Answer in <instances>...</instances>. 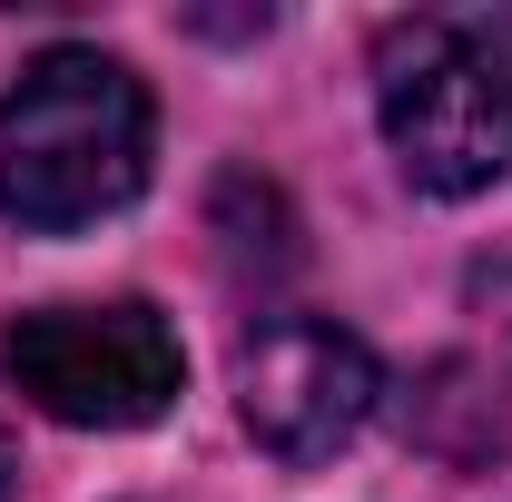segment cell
<instances>
[{
  "mask_svg": "<svg viewBox=\"0 0 512 502\" xmlns=\"http://www.w3.org/2000/svg\"><path fill=\"white\" fill-rule=\"evenodd\" d=\"M0 365H10V384H20L40 414L89 424V434H138V424H158V414L178 404V384H188V355H178L168 315L138 306V296L20 315L10 345H0Z\"/></svg>",
  "mask_w": 512,
  "mask_h": 502,
  "instance_id": "3",
  "label": "cell"
},
{
  "mask_svg": "<svg viewBox=\"0 0 512 502\" xmlns=\"http://www.w3.org/2000/svg\"><path fill=\"white\" fill-rule=\"evenodd\" d=\"M0 502H20V463H10V434H0Z\"/></svg>",
  "mask_w": 512,
  "mask_h": 502,
  "instance_id": "6",
  "label": "cell"
},
{
  "mask_svg": "<svg viewBox=\"0 0 512 502\" xmlns=\"http://www.w3.org/2000/svg\"><path fill=\"white\" fill-rule=\"evenodd\" d=\"M473 306H483V325H493V335H503V345H512V247L493 256L483 276H473Z\"/></svg>",
  "mask_w": 512,
  "mask_h": 502,
  "instance_id": "5",
  "label": "cell"
},
{
  "mask_svg": "<svg viewBox=\"0 0 512 502\" xmlns=\"http://www.w3.org/2000/svg\"><path fill=\"white\" fill-rule=\"evenodd\" d=\"M375 109L394 168L424 197H483L512 178V20L493 10H414L384 30Z\"/></svg>",
  "mask_w": 512,
  "mask_h": 502,
  "instance_id": "2",
  "label": "cell"
},
{
  "mask_svg": "<svg viewBox=\"0 0 512 502\" xmlns=\"http://www.w3.org/2000/svg\"><path fill=\"white\" fill-rule=\"evenodd\" d=\"M375 394H384V375H375V355H365V335L335 325V315H276L247 355H237V414H247V434L276 463L345 453V443L365 434Z\"/></svg>",
  "mask_w": 512,
  "mask_h": 502,
  "instance_id": "4",
  "label": "cell"
},
{
  "mask_svg": "<svg viewBox=\"0 0 512 502\" xmlns=\"http://www.w3.org/2000/svg\"><path fill=\"white\" fill-rule=\"evenodd\" d=\"M148 188V89L109 50H40L0 89V217L69 237Z\"/></svg>",
  "mask_w": 512,
  "mask_h": 502,
  "instance_id": "1",
  "label": "cell"
}]
</instances>
